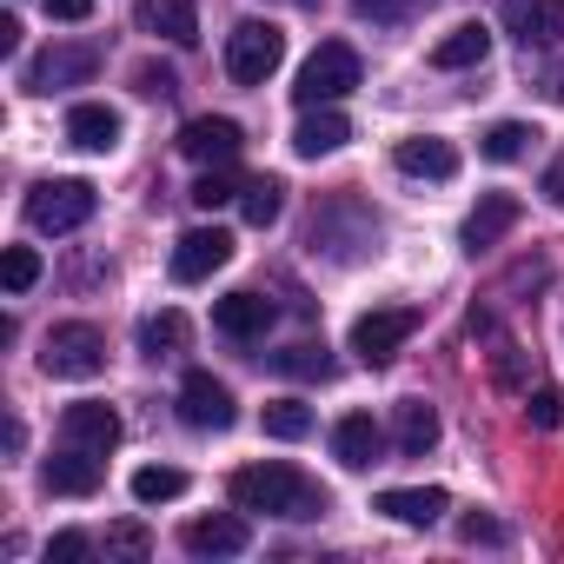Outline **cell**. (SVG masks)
Returning <instances> with one entry per match:
<instances>
[{
  "label": "cell",
  "mask_w": 564,
  "mask_h": 564,
  "mask_svg": "<svg viewBox=\"0 0 564 564\" xmlns=\"http://www.w3.org/2000/svg\"><path fill=\"white\" fill-rule=\"evenodd\" d=\"M232 505L239 511H265V518H286V524H306V518H326L333 511V498H326V485H313L300 465H286V458H265V465H246V471H232Z\"/></svg>",
  "instance_id": "1"
},
{
  "label": "cell",
  "mask_w": 564,
  "mask_h": 564,
  "mask_svg": "<svg viewBox=\"0 0 564 564\" xmlns=\"http://www.w3.org/2000/svg\"><path fill=\"white\" fill-rule=\"evenodd\" d=\"M359 80H366L359 54H352L346 41H319V47H313V61L300 67V87H293V94H300V107H339Z\"/></svg>",
  "instance_id": "2"
},
{
  "label": "cell",
  "mask_w": 564,
  "mask_h": 564,
  "mask_svg": "<svg viewBox=\"0 0 564 564\" xmlns=\"http://www.w3.org/2000/svg\"><path fill=\"white\" fill-rule=\"evenodd\" d=\"M94 206H100L94 180H41L28 193V226L34 232H80L94 219Z\"/></svg>",
  "instance_id": "3"
},
{
  "label": "cell",
  "mask_w": 564,
  "mask_h": 564,
  "mask_svg": "<svg viewBox=\"0 0 564 564\" xmlns=\"http://www.w3.org/2000/svg\"><path fill=\"white\" fill-rule=\"evenodd\" d=\"M279 61H286V34H279L272 21H239L226 34V74L239 87H265L279 74Z\"/></svg>",
  "instance_id": "4"
},
{
  "label": "cell",
  "mask_w": 564,
  "mask_h": 564,
  "mask_svg": "<svg viewBox=\"0 0 564 564\" xmlns=\"http://www.w3.org/2000/svg\"><path fill=\"white\" fill-rule=\"evenodd\" d=\"M100 366H107V339L87 319H67V326H54L41 339V372L47 379H94Z\"/></svg>",
  "instance_id": "5"
},
{
  "label": "cell",
  "mask_w": 564,
  "mask_h": 564,
  "mask_svg": "<svg viewBox=\"0 0 564 564\" xmlns=\"http://www.w3.org/2000/svg\"><path fill=\"white\" fill-rule=\"evenodd\" d=\"M412 333H419V306H372V313L352 319V352L366 366H386Z\"/></svg>",
  "instance_id": "6"
},
{
  "label": "cell",
  "mask_w": 564,
  "mask_h": 564,
  "mask_svg": "<svg viewBox=\"0 0 564 564\" xmlns=\"http://www.w3.org/2000/svg\"><path fill=\"white\" fill-rule=\"evenodd\" d=\"M180 419H186L193 432H226V425L239 419V399H232L226 379H213V372H186V379H180Z\"/></svg>",
  "instance_id": "7"
},
{
  "label": "cell",
  "mask_w": 564,
  "mask_h": 564,
  "mask_svg": "<svg viewBox=\"0 0 564 564\" xmlns=\"http://www.w3.org/2000/svg\"><path fill=\"white\" fill-rule=\"evenodd\" d=\"M100 74V54L94 47H47L41 61H28V74H21V87L28 94H61V87H87Z\"/></svg>",
  "instance_id": "8"
},
{
  "label": "cell",
  "mask_w": 564,
  "mask_h": 564,
  "mask_svg": "<svg viewBox=\"0 0 564 564\" xmlns=\"http://www.w3.org/2000/svg\"><path fill=\"white\" fill-rule=\"evenodd\" d=\"M226 259H232V232L226 226H193L173 246V279H180V286H199V279H213Z\"/></svg>",
  "instance_id": "9"
},
{
  "label": "cell",
  "mask_w": 564,
  "mask_h": 564,
  "mask_svg": "<svg viewBox=\"0 0 564 564\" xmlns=\"http://www.w3.org/2000/svg\"><path fill=\"white\" fill-rule=\"evenodd\" d=\"M239 147H246V133H239V120H226V113H199V120L180 127V153L199 160V166H232Z\"/></svg>",
  "instance_id": "10"
},
{
  "label": "cell",
  "mask_w": 564,
  "mask_h": 564,
  "mask_svg": "<svg viewBox=\"0 0 564 564\" xmlns=\"http://www.w3.org/2000/svg\"><path fill=\"white\" fill-rule=\"evenodd\" d=\"M61 438L80 445V452H94V458H107V452L120 445V412L100 405V399H80V405L61 412Z\"/></svg>",
  "instance_id": "11"
},
{
  "label": "cell",
  "mask_w": 564,
  "mask_h": 564,
  "mask_svg": "<svg viewBox=\"0 0 564 564\" xmlns=\"http://www.w3.org/2000/svg\"><path fill=\"white\" fill-rule=\"evenodd\" d=\"M180 544H186L193 557H239V551L252 544V524H246L239 511H213V518H193V524L180 531Z\"/></svg>",
  "instance_id": "12"
},
{
  "label": "cell",
  "mask_w": 564,
  "mask_h": 564,
  "mask_svg": "<svg viewBox=\"0 0 564 564\" xmlns=\"http://www.w3.org/2000/svg\"><path fill=\"white\" fill-rule=\"evenodd\" d=\"M498 14L524 47H564V0H505Z\"/></svg>",
  "instance_id": "13"
},
{
  "label": "cell",
  "mask_w": 564,
  "mask_h": 564,
  "mask_svg": "<svg viewBox=\"0 0 564 564\" xmlns=\"http://www.w3.org/2000/svg\"><path fill=\"white\" fill-rule=\"evenodd\" d=\"M392 166L405 180H458V147L438 140V133H412V140L392 147Z\"/></svg>",
  "instance_id": "14"
},
{
  "label": "cell",
  "mask_w": 564,
  "mask_h": 564,
  "mask_svg": "<svg viewBox=\"0 0 564 564\" xmlns=\"http://www.w3.org/2000/svg\"><path fill=\"white\" fill-rule=\"evenodd\" d=\"M140 34L166 41V47H193L199 41V0H140Z\"/></svg>",
  "instance_id": "15"
},
{
  "label": "cell",
  "mask_w": 564,
  "mask_h": 564,
  "mask_svg": "<svg viewBox=\"0 0 564 564\" xmlns=\"http://www.w3.org/2000/svg\"><path fill=\"white\" fill-rule=\"evenodd\" d=\"M518 199L511 193H478V206L465 213V226H458V239H465V252H485V246H498L511 226H518Z\"/></svg>",
  "instance_id": "16"
},
{
  "label": "cell",
  "mask_w": 564,
  "mask_h": 564,
  "mask_svg": "<svg viewBox=\"0 0 564 564\" xmlns=\"http://www.w3.org/2000/svg\"><path fill=\"white\" fill-rule=\"evenodd\" d=\"M265 326H272V300L265 293H226V300H213V333L252 346V339H265Z\"/></svg>",
  "instance_id": "17"
},
{
  "label": "cell",
  "mask_w": 564,
  "mask_h": 564,
  "mask_svg": "<svg viewBox=\"0 0 564 564\" xmlns=\"http://www.w3.org/2000/svg\"><path fill=\"white\" fill-rule=\"evenodd\" d=\"M379 452H386V432H379L372 412H346V419L333 425V458H339L346 471H372Z\"/></svg>",
  "instance_id": "18"
},
{
  "label": "cell",
  "mask_w": 564,
  "mask_h": 564,
  "mask_svg": "<svg viewBox=\"0 0 564 564\" xmlns=\"http://www.w3.org/2000/svg\"><path fill=\"white\" fill-rule=\"evenodd\" d=\"M120 133H127V120H120L107 100H80V107H67V140H74L80 153H113Z\"/></svg>",
  "instance_id": "19"
},
{
  "label": "cell",
  "mask_w": 564,
  "mask_h": 564,
  "mask_svg": "<svg viewBox=\"0 0 564 564\" xmlns=\"http://www.w3.org/2000/svg\"><path fill=\"white\" fill-rule=\"evenodd\" d=\"M352 140V120L339 113V107H306V120L293 127V153L300 160H326V153H339Z\"/></svg>",
  "instance_id": "20"
},
{
  "label": "cell",
  "mask_w": 564,
  "mask_h": 564,
  "mask_svg": "<svg viewBox=\"0 0 564 564\" xmlns=\"http://www.w3.org/2000/svg\"><path fill=\"white\" fill-rule=\"evenodd\" d=\"M41 485H47L54 498H94V491H100V458L80 452V445H67L61 458L41 465Z\"/></svg>",
  "instance_id": "21"
},
{
  "label": "cell",
  "mask_w": 564,
  "mask_h": 564,
  "mask_svg": "<svg viewBox=\"0 0 564 564\" xmlns=\"http://www.w3.org/2000/svg\"><path fill=\"white\" fill-rule=\"evenodd\" d=\"M379 511L399 518V524H438L452 511V498L438 485H399V491H379Z\"/></svg>",
  "instance_id": "22"
},
{
  "label": "cell",
  "mask_w": 564,
  "mask_h": 564,
  "mask_svg": "<svg viewBox=\"0 0 564 564\" xmlns=\"http://www.w3.org/2000/svg\"><path fill=\"white\" fill-rule=\"evenodd\" d=\"M485 54H491V28H485V21H458V28L432 47V67L458 74V67H485Z\"/></svg>",
  "instance_id": "23"
},
{
  "label": "cell",
  "mask_w": 564,
  "mask_h": 564,
  "mask_svg": "<svg viewBox=\"0 0 564 564\" xmlns=\"http://www.w3.org/2000/svg\"><path fill=\"white\" fill-rule=\"evenodd\" d=\"M438 432H445V425H438V412H432L425 399H405V405L392 412V438H399L405 458H425V452L438 445Z\"/></svg>",
  "instance_id": "24"
},
{
  "label": "cell",
  "mask_w": 564,
  "mask_h": 564,
  "mask_svg": "<svg viewBox=\"0 0 564 564\" xmlns=\"http://www.w3.org/2000/svg\"><path fill=\"white\" fill-rule=\"evenodd\" d=\"M186 339H193V326H186V313H153V319H140V352L147 359H173V352H186Z\"/></svg>",
  "instance_id": "25"
},
{
  "label": "cell",
  "mask_w": 564,
  "mask_h": 564,
  "mask_svg": "<svg viewBox=\"0 0 564 564\" xmlns=\"http://www.w3.org/2000/svg\"><path fill=\"white\" fill-rule=\"evenodd\" d=\"M531 140H538V127H524V120H498V127H485L478 153H485L491 166H511V160H524V153H531Z\"/></svg>",
  "instance_id": "26"
},
{
  "label": "cell",
  "mask_w": 564,
  "mask_h": 564,
  "mask_svg": "<svg viewBox=\"0 0 564 564\" xmlns=\"http://www.w3.org/2000/svg\"><path fill=\"white\" fill-rule=\"evenodd\" d=\"M239 206H246V226H272L279 213H286V186H279L272 173H259V180H246V193H239Z\"/></svg>",
  "instance_id": "27"
},
{
  "label": "cell",
  "mask_w": 564,
  "mask_h": 564,
  "mask_svg": "<svg viewBox=\"0 0 564 564\" xmlns=\"http://www.w3.org/2000/svg\"><path fill=\"white\" fill-rule=\"evenodd\" d=\"M272 366H279V372H286V379H319V386H326V379L339 372V359H333L326 346H313V339H300V346H286V352H279V359H272Z\"/></svg>",
  "instance_id": "28"
},
{
  "label": "cell",
  "mask_w": 564,
  "mask_h": 564,
  "mask_svg": "<svg viewBox=\"0 0 564 564\" xmlns=\"http://www.w3.org/2000/svg\"><path fill=\"white\" fill-rule=\"evenodd\" d=\"M133 498L140 505H173V498H186V471L180 465H140L133 471Z\"/></svg>",
  "instance_id": "29"
},
{
  "label": "cell",
  "mask_w": 564,
  "mask_h": 564,
  "mask_svg": "<svg viewBox=\"0 0 564 564\" xmlns=\"http://www.w3.org/2000/svg\"><path fill=\"white\" fill-rule=\"evenodd\" d=\"M306 432H313V405H300V399H272V405H265V438L300 445Z\"/></svg>",
  "instance_id": "30"
},
{
  "label": "cell",
  "mask_w": 564,
  "mask_h": 564,
  "mask_svg": "<svg viewBox=\"0 0 564 564\" xmlns=\"http://www.w3.org/2000/svg\"><path fill=\"white\" fill-rule=\"evenodd\" d=\"M0 279H8V293H28L41 279V252L34 246H8V259H0Z\"/></svg>",
  "instance_id": "31"
},
{
  "label": "cell",
  "mask_w": 564,
  "mask_h": 564,
  "mask_svg": "<svg viewBox=\"0 0 564 564\" xmlns=\"http://www.w3.org/2000/svg\"><path fill=\"white\" fill-rule=\"evenodd\" d=\"M524 419H531L538 432H557V425H564V392H557V386H538V392L524 399Z\"/></svg>",
  "instance_id": "32"
},
{
  "label": "cell",
  "mask_w": 564,
  "mask_h": 564,
  "mask_svg": "<svg viewBox=\"0 0 564 564\" xmlns=\"http://www.w3.org/2000/svg\"><path fill=\"white\" fill-rule=\"evenodd\" d=\"M107 551H113V557H133V564H140V557L153 551V538H147V524H133V518H127V524H113V531H107Z\"/></svg>",
  "instance_id": "33"
},
{
  "label": "cell",
  "mask_w": 564,
  "mask_h": 564,
  "mask_svg": "<svg viewBox=\"0 0 564 564\" xmlns=\"http://www.w3.org/2000/svg\"><path fill=\"white\" fill-rule=\"evenodd\" d=\"M246 186H232V173H199V186H193V206H226V199H239Z\"/></svg>",
  "instance_id": "34"
},
{
  "label": "cell",
  "mask_w": 564,
  "mask_h": 564,
  "mask_svg": "<svg viewBox=\"0 0 564 564\" xmlns=\"http://www.w3.org/2000/svg\"><path fill=\"white\" fill-rule=\"evenodd\" d=\"M412 8H419V0H352V14L359 21H379V28H399Z\"/></svg>",
  "instance_id": "35"
},
{
  "label": "cell",
  "mask_w": 564,
  "mask_h": 564,
  "mask_svg": "<svg viewBox=\"0 0 564 564\" xmlns=\"http://www.w3.org/2000/svg\"><path fill=\"white\" fill-rule=\"evenodd\" d=\"M458 538H465V544H505V524L485 518V511H471V518H458Z\"/></svg>",
  "instance_id": "36"
},
{
  "label": "cell",
  "mask_w": 564,
  "mask_h": 564,
  "mask_svg": "<svg viewBox=\"0 0 564 564\" xmlns=\"http://www.w3.org/2000/svg\"><path fill=\"white\" fill-rule=\"evenodd\" d=\"M94 544H87V531H54L47 538V564H74V557H87Z\"/></svg>",
  "instance_id": "37"
},
{
  "label": "cell",
  "mask_w": 564,
  "mask_h": 564,
  "mask_svg": "<svg viewBox=\"0 0 564 564\" xmlns=\"http://www.w3.org/2000/svg\"><path fill=\"white\" fill-rule=\"evenodd\" d=\"M133 80H140V94H153V100H166V94L180 87V80H173V67H153V61H147V67H140Z\"/></svg>",
  "instance_id": "38"
},
{
  "label": "cell",
  "mask_w": 564,
  "mask_h": 564,
  "mask_svg": "<svg viewBox=\"0 0 564 564\" xmlns=\"http://www.w3.org/2000/svg\"><path fill=\"white\" fill-rule=\"evenodd\" d=\"M54 21H94V0H47Z\"/></svg>",
  "instance_id": "39"
},
{
  "label": "cell",
  "mask_w": 564,
  "mask_h": 564,
  "mask_svg": "<svg viewBox=\"0 0 564 564\" xmlns=\"http://www.w3.org/2000/svg\"><path fill=\"white\" fill-rule=\"evenodd\" d=\"M544 199H551V206H564V153L544 166Z\"/></svg>",
  "instance_id": "40"
},
{
  "label": "cell",
  "mask_w": 564,
  "mask_h": 564,
  "mask_svg": "<svg viewBox=\"0 0 564 564\" xmlns=\"http://www.w3.org/2000/svg\"><path fill=\"white\" fill-rule=\"evenodd\" d=\"M0 54H21V21H14V14L0 21Z\"/></svg>",
  "instance_id": "41"
},
{
  "label": "cell",
  "mask_w": 564,
  "mask_h": 564,
  "mask_svg": "<svg viewBox=\"0 0 564 564\" xmlns=\"http://www.w3.org/2000/svg\"><path fill=\"white\" fill-rule=\"evenodd\" d=\"M544 94H551V100H564V67H551V80H544Z\"/></svg>",
  "instance_id": "42"
}]
</instances>
